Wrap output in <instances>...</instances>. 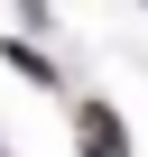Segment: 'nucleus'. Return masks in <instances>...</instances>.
Segmentation results:
<instances>
[{
  "instance_id": "1",
  "label": "nucleus",
  "mask_w": 148,
  "mask_h": 157,
  "mask_svg": "<svg viewBox=\"0 0 148 157\" xmlns=\"http://www.w3.org/2000/svg\"><path fill=\"white\" fill-rule=\"evenodd\" d=\"M84 148H93V157H120V120H111L102 102H84Z\"/></svg>"
}]
</instances>
